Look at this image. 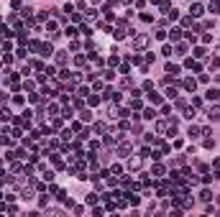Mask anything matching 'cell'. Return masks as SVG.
I'll return each mask as SVG.
<instances>
[{
	"label": "cell",
	"mask_w": 220,
	"mask_h": 217,
	"mask_svg": "<svg viewBox=\"0 0 220 217\" xmlns=\"http://www.w3.org/2000/svg\"><path fill=\"white\" fill-rule=\"evenodd\" d=\"M166 72L172 77H177V74H179V67H177V64H166Z\"/></svg>",
	"instance_id": "cell-7"
},
{
	"label": "cell",
	"mask_w": 220,
	"mask_h": 217,
	"mask_svg": "<svg viewBox=\"0 0 220 217\" xmlns=\"http://www.w3.org/2000/svg\"><path fill=\"white\" fill-rule=\"evenodd\" d=\"M187 67H189V69H195V72H200V69H202V67H200V64H197L195 59H187Z\"/></svg>",
	"instance_id": "cell-10"
},
{
	"label": "cell",
	"mask_w": 220,
	"mask_h": 217,
	"mask_svg": "<svg viewBox=\"0 0 220 217\" xmlns=\"http://www.w3.org/2000/svg\"><path fill=\"white\" fill-rule=\"evenodd\" d=\"M0 120H10V110H0Z\"/></svg>",
	"instance_id": "cell-16"
},
{
	"label": "cell",
	"mask_w": 220,
	"mask_h": 217,
	"mask_svg": "<svg viewBox=\"0 0 220 217\" xmlns=\"http://www.w3.org/2000/svg\"><path fill=\"white\" fill-rule=\"evenodd\" d=\"M41 51H44V56H49V54H51V43H44V46H41Z\"/></svg>",
	"instance_id": "cell-13"
},
{
	"label": "cell",
	"mask_w": 220,
	"mask_h": 217,
	"mask_svg": "<svg viewBox=\"0 0 220 217\" xmlns=\"http://www.w3.org/2000/svg\"><path fill=\"white\" fill-rule=\"evenodd\" d=\"M144 118H148V120H151V118H156V110H154V107H148V110H146V115H144Z\"/></svg>",
	"instance_id": "cell-15"
},
{
	"label": "cell",
	"mask_w": 220,
	"mask_h": 217,
	"mask_svg": "<svg viewBox=\"0 0 220 217\" xmlns=\"http://www.w3.org/2000/svg\"><path fill=\"white\" fill-rule=\"evenodd\" d=\"M200 199H202V202H210V199H212V194H210L207 189H202V192H200Z\"/></svg>",
	"instance_id": "cell-11"
},
{
	"label": "cell",
	"mask_w": 220,
	"mask_h": 217,
	"mask_svg": "<svg viewBox=\"0 0 220 217\" xmlns=\"http://www.w3.org/2000/svg\"><path fill=\"white\" fill-rule=\"evenodd\" d=\"M205 97H207V100H220V92L215 90V87H210V90L205 92Z\"/></svg>",
	"instance_id": "cell-2"
},
{
	"label": "cell",
	"mask_w": 220,
	"mask_h": 217,
	"mask_svg": "<svg viewBox=\"0 0 220 217\" xmlns=\"http://www.w3.org/2000/svg\"><path fill=\"white\" fill-rule=\"evenodd\" d=\"M125 197H128L131 204H138V197H136V194H125Z\"/></svg>",
	"instance_id": "cell-21"
},
{
	"label": "cell",
	"mask_w": 220,
	"mask_h": 217,
	"mask_svg": "<svg viewBox=\"0 0 220 217\" xmlns=\"http://www.w3.org/2000/svg\"><path fill=\"white\" fill-rule=\"evenodd\" d=\"M207 115H210V120H218V118H220V105L210 107V112H207Z\"/></svg>",
	"instance_id": "cell-4"
},
{
	"label": "cell",
	"mask_w": 220,
	"mask_h": 217,
	"mask_svg": "<svg viewBox=\"0 0 220 217\" xmlns=\"http://www.w3.org/2000/svg\"><path fill=\"white\" fill-rule=\"evenodd\" d=\"M154 174H156V176H161V174H164V166H159V164H156V166H154Z\"/></svg>",
	"instance_id": "cell-20"
},
{
	"label": "cell",
	"mask_w": 220,
	"mask_h": 217,
	"mask_svg": "<svg viewBox=\"0 0 220 217\" xmlns=\"http://www.w3.org/2000/svg\"><path fill=\"white\" fill-rule=\"evenodd\" d=\"M56 64H67V51H56Z\"/></svg>",
	"instance_id": "cell-8"
},
{
	"label": "cell",
	"mask_w": 220,
	"mask_h": 217,
	"mask_svg": "<svg viewBox=\"0 0 220 217\" xmlns=\"http://www.w3.org/2000/svg\"><path fill=\"white\" fill-rule=\"evenodd\" d=\"M210 67H212V69H218V67H220V59H218V56H212V61H210Z\"/></svg>",
	"instance_id": "cell-22"
},
{
	"label": "cell",
	"mask_w": 220,
	"mask_h": 217,
	"mask_svg": "<svg viewBox=\"0 0 220 217\" xmlns=\"http://www.w3.org/2000/svg\"><path fill=\"white\" fill-rule=\"evenodd\" d=\"M195 59H205V49H195Z\"/></svg>",
	"instance_id": "cell-14"
},
{
	"label": "cell",
	"mask_w": 220,
	"mask_h": 217,
	"mask_svg": "<svg viewBox=\"0 0 220 217\" xmlns=\"http://www.w3.org/2000/svg\"><path fill=\"white\" fill-rule=\"evenodd\" d=\"M64 33L69 36V39H74V36H77V28H72V26H69V28H67V31H64Z\"/></svg>",
	"instance_id": "cell-19"
},
{
	"label": "cell",
	"mask_w": 220,
	"mask_h": 217,
	"mask_svg": "<svg viewBox=\"0 0 220 217\" xmlns=\"http://www.w3.org/2000/svg\"><path fill=\"white\" fill-rule=\"evenodd\" d=\"M218 82H220V74H218Z\"/></svg>",
	"instance_id": "cell-23"
},
{
	"label": "cell",
	"mask_w": 220,
	"mask_h": 217,
	"mask_svg": "<svg viewBox=\"0 0 220 217\" xmlns=\"http://www.w3.org/2000/svg\"><path fill=\"white\" fill-rule=\"evenodd\" d=\"M84 202H87V204H95V202H97V194H87V199H84Z\"/></svg>",
	"instance_id": "cell-18"
},
{
	"label": "cell",
	"mask_w": 220,
	"mask_h": 217,
	"mask_svg": "<svg viewBox=\"0 0 220 217\" xmlns=\"http://www.w3.org/2000/svg\"><path fill=\"white\" fill-rule=\"evenodd\" d=\"M210 13H220V0H210Z\"/></svg>",
	"instance_id": "cell-9"
},
{
	"label": "cell",
	"mask_w": 220,
	"mask_h": 217,
	"mask_svg": "<svg viewBox=\"0 0 220 217\" xmlns=\"http://www.w3.org/2000/svg\"><path fill=\"white\" fill-rule=\"evenodd\" d=\"M182 87H184V90H189V92H195L197 82H195V79H184V82H182Z\"/></svg>",
	"instance_id": "cell-3"
},
{
	"label": "cell",
	"mask_w": 220,
	"mask_h": 217,
	"mask_svg": "<svg viewBox=\"0 0 220 217\" xmlns=\"http://www.w3.org/2000/svg\"><path fill=\"white\" fill-rule=\"evenodd\" d=\"M128 151H131V146H128V143L123 141V146H120V151H118V153H120V156H125V153H128Z\"/></svg>",
	"instance_id": "cell-12"
},
{
	"label": "cell",
	"mask_w": 220,
	"mask_h": 217,
	"mask_svg": "<svg viewBox=\"0 0 220 217\" xmlns=\"http://www.w3.org/2000/svg\"><path fill=\"white\" fill-rule=\"evenodd\" d=\"M146 43H148V39H146V36H136V39H133V46H136V49H144Z\"/></svg>",
	"instance_id": "cell-1"
},
{
	"label": "cell",
	"mask_w": 220,
	"mask_h": 217,
	"mask_svg": "<svg viewBox=\"0 0 220 217\" xmlns=\"http://www.w3.org/2000/svg\"><path fill=\"white\" fill-rule=\"evenodd\" d=\"M169 36H172V41H179L182 39V31H179V28H172V31H166Z\"/></svg>",
	"instance_id": "cell-6"
},
{
	"label": "cell",
	"mask_w": 220,
	"mask_h": 217,
	"mask_svg": "<svg viewBox=\"0 0 220 217\" xmlns=\"http://www.w3.org/2000/svg\"><path fill=\"white\" fill-rule=\"evenodd\" d=\"M192 16H195V18L202 16V5H200V3H192Z\"/></svg>",
	"instance_id": "cell-5"
},
{
	"label": "cell",
	"mask_w": 220,
	"mask_h": 217,
	"mask_svg": "<svg viewBox=\"0 0 220 217\" xmlns=\"http://www.w3.org/2000/svg\"><path fill=\"white\" fill-rule=\"evenodd\" d=\"M189 135H192V138H195V135H200V128H197V125H189Z\"/></svg>",
	"instance_id": "cell-17"
}]
</instances>
